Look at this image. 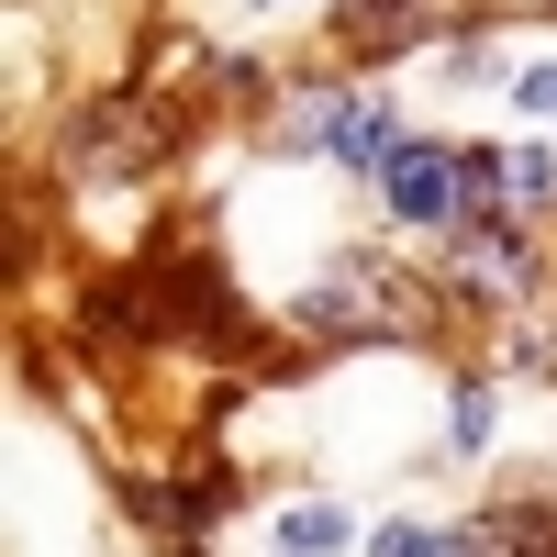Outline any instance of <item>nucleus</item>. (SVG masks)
<instances>
[{
	"instance_id": "9b49d317",
	"label": "nucleus",
	"mask_w": 557,
	"mask_h": 557,
	"mask_svg": "<svg viewBox=\"0 0 557 557\" xmlns=\"http://www.w3.org/2000/svg\"><path fill=\"white\" fill-rule=\"evenodd\" d=\"M513 101H524V112H535V123H557V57H546V67H524V78H513Z\"/></svg>"
},
{
	"instance_id": "6e6552de",
	"label": "nucleus",
	"mask_w": 557,
	"mask_h": 557,
	"mask_svg": "<svg viewBox=\"0 0 557 557\" xmlns=\"http://www.w3.org/2000/svg\"><path fill=\"white\" fill-rule=\"evenodd\" d=\"M346 546V513L335 502H301V513H278V557H335Z\"/></svg>"
},
{
	"instance_id": "423d86ee",
	"label": "nucleus",
	"mask_w": 557,
	"mask_h": 557,
	"mask_svg": "<svg viewBox=\"0 0 557 557\" xmlns=\"http://www.w3.org/2000/svg\"><path fill=\"white\" fill-rule=\"evenodd\" d=\"M146 524H201V513H235V469H201V480H146L134 491Z\"/></svg>"
},
{
	"instance_id": "f8f14e48",
	"label": "nucleus",
	"mask_w": 557,
	"mask_h": 557,
	"mask_svg": "<svg viewBox=\"0 0 557 557\" xmlns=\"http://www.w3.org/2000/svg\"><path fill=\"white\" fill-rule=\"evenodd\" d=\"M178 557H201V546H178Z\"/></svg>"
},
{
	"instance_id": "f03ea898",
	"label": "nucleus",
	"mask_w": 557,
	"mask_h": 557,
	"mask_svg": "<svg viewBox=\"0 0 557 557\" xmlns=\"http://www.w3.org/2000/svg\"><path fill=\"white\" fill-rule=\"evenodd\" d=\"M178 146V112L168 101H89L67 123V168L78 178H134V168H157Z\"/></svg>"
},
{
	"instance_id": "20e7f679",
	"label": "nucleus",
	"mask_w": 557,
	"mask_h": 557,
	"mask_svg": "<svg viewBox=\"0 0 557 557\" xmlns=\"http://www.w3.org/2000/svg\"><path fill=\"white\" fill-rule=\"evenodd\" d=\"M457 290H469V301H524V290H535L524 235H491V223H469V235H457Z\"/></svg>"
},
{
	"instance_id": "9d476101",
	"label": "nucleus",
	"mask_w": 557,
	"mask_h": 557,
	"mask_svg": "<svg viewBox=\"0 0 557 557\" xmlns=\"http://www.w3.org/2000/svg\"><path fill=\"white\" fill-rule=\"evenodd\" d=\"M491 435V380H457V446Z\"/></svg>"
},
{
	"instance_id": "7ed1b4c3",
	"label": "nucleus",
	"mask_w": 557,
	"mask_h": 557,
	"mask_svg": "<svg viewBox=\"0 0 557 557\" xmlns=\"http://www.w3.org/2000/svg\"><path fill=\"white\" fill-rule=\"evenodd\" d=\"M469 201H480L469 146H424V134H412V146L380 168V212H391V223H424V235H435V223H457Z\"/></svg>"
},
{
	"instance_id": "1a4fd4ad",
	"label": "nucleus",
	"mask_w": 557,
	"mask_h": 557,
	"mask_svg": "<svg viewBox=\"0 0 557 557\" xmlns=\"http://www.w3.org/2000/svg\"><path fill=\"white\" fill-rule=\"evenodd\" d=\"M368 557H469V535H435V524H380Z\"/></svg>"
},
{
	"instance_id": "0eeeda50",
	"label": "nucleus",
	"mask_w": 557,
	"mask_h": 557,
	"mask_svg": "<svg viewBox=\"0 0 557 557\" xmlns=\"http://www.w3.org/2000/svg\"><path fill=\"white\" fill-rule=\"evenodd\" d=\"M335 12H346V45H368V57H391L412 34V0H335Z\"/></svg>"
},
{
	"instance_id": "39448f33",
	"label": "nucleus",
	"mask_w": 557,
	"mask_h": 557,
	"mask_svg": "<svg viewBox=\"0 0 557 557\" xmlns=\"http://www.w3.org/2000/svg\"><path fill=\"white\" fill-rule=\"evenodd\" d=\"M469 557H557V502H491Z\"/></svg>"
},
{
	"instance_id": "f257e3e1",
	"label": "nucleus",
	"mask_w": 557,
	"mask_h": 557,
	"mask_svg": "<svg viewBox=\"0 0 557 557\" xmlns=\"http://www.w3.org/2000/svg\"><path fill=\"white\" fill-rule=\"evenodd\" d=\"M424 278H401L391 257H368V246H346V257H323L312 278H301V335H335V346H401V335H424Z\"/></svg>"
}]
</instances>
